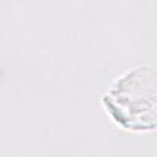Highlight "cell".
I'll list each match as a JSON object with an SVG mask.
<instances>
[{"mask_svg":"<svg viewBox=\"0 0 157 157\" xmlns=\"http://www.w3.org/2000/svg\"><path fill=\"white\" fill-rule=\"evenodd\" d=\"M104 103L121 125L145 130L155 128L156 74L148 67L134 69L109 90Z\"/></svg>","mask_w":157,"mask_h":157,"instance_id":"6da1fadb","label":"cell"}]
</instances>
